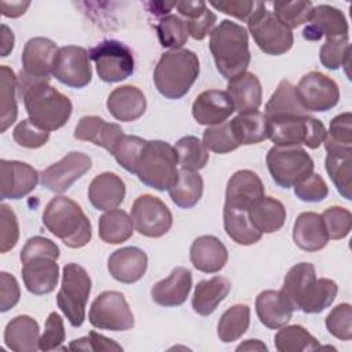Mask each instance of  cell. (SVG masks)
Returning a JSON list of instances; mask_svg holds the SVG:
<instances>
[{
	"label": "cell",
	"instance_id": "6da1fadb",
	"mask_svg": "<svg viewBox=\"0 0 352 352\" xmlns=\"http://www.w3.org/2000/svg\"><path fill=\"white\" fill-rule=\"evenodd\" d=\"M59 248L45 236H32L21 250L22 279L28 292L44 296L55 290L59 279Z\"/></svg>",
	"mask_w": 352,
	"mask_h": 352
},
{
	"label": "cell",
	"instance_id": "7a4b0ae2",
	"mask_svg": "<svg viewBox=\"0 0 352 352\" xmlns=\"http://www.w3.org/2000/svg\"><path fill=\"white\" fill-rule=\"evenodd\" d=\"M209 50L217 72L227 80L245 73L250 63L248 30L230 19L221 21L212 30Z\"/></svg>",
	"mask_w": 352,
	"mask_h": 352
},
{
	"label": "cell",
	"instance_id": "3957f363",
	"mask_svg": "<svg viewBox=\"0 0 352 352\" xmlns=\"http://www.w3.org/2000/svg\"><path fill=\"white\" fill-rule=\"evenodd\" d=\"M43 224L72 249L85 246L92 236L91 221L81 206L63 195L54 197L47 204L43 212Z\"/></svg>",
	"mask_w": 352,
	"mask_h": 352
},
{
	"label": "cell",
	"instance_id": "277c9868",
	"mask_svg": "<svg viewBox=\"0 0 352 352\" xmlns=\"http://www.w3.org/2000/svg\"><path fill=\"white\" fill-rule=\"evenodd\" d=\"M21 96L29 120L48 132L62 128L72 116L73 104L70 99L51 87L48 80L33 82Z\"/></svg>",
	"mask_w": 352,
	"mask_h": 352
},
{
	"label": "cell",
	"instance_id": "5b68a950",
	"mask_svg": "<svg viewBox=\"0 0 352 352\" xmlns=\"http://www.w3.org/2000/svg\"><path fill=\"white\" fill-rule=\"evenodd\" d=\"M199 74V60L195 52L180 48L161 55L154 69L153 80L158 92L166 99L183 98Z\"/></svg>",
	"mask_w": 352,
	"mask_h": 352
},
{
	"label": "cell",
	"instance_id": "8992f818",
	"mask_svg": "<svg viewBox=\"0 0 352 352\" xmlns=\"http://www.w3.org/2000/svg\"><path fill=\"white\" fill-rule=\"evenodd\" d=\"M177 165L173 146L164 140H150L143 148L135 175L147 187L165 191L177 179Z\"/></svg>",
	"mask_w": 352,
	"mask_h": 352
},
{
	"label": "cell",
	"instance_id": "52a82bcc",
	"mask_svg": "<svg viewBox=\"0 0 352 352\" xmlns=\"http://www.w3.org/2000/svg\"><path fill=\"white\" fill-rule=\"evenodd\" d=\"M91 278L84 267L69 263L63 267L62 285L56 294V304L73 327L85 320V308L91 294Z\"/></svg>",
	"mask_w": 352,
	"mask_h": 352
},
{
	"label": "cell",
	"instance_id": "ba28073f",
	"mask_svg": "<svg viewBox=\"0 0 352 352\" xmlns=\"http://www.w3.org/2000/svg\"><path fill=\"white\" fill-rule=\"evenodd\" d=\"M248 29L257 47L267 55H282L293 47L292 29L283 25L263 1L256 3L248 19Z\"/></svg>",
	"mask_w": 352,
	"mask_h": 352
},
{
	"label": "cell",
	"instance_id": "9c48e42d",
	"mask_svg": "<svg viewBox=\"0 0 352 352\" xmlns=\"http://www.w3.org/2000/svg\"><path fill=\"white\" fill-rule=\"evenodd\" d=\"M267 168L278 186L290 188L314 173V161L300 146H274L267 153Z\"/></svg>",
	"mask_w": 352,
	"mask_h": 352
},
{
	"label": "cell",
	"instance_id": "30bf717a",
	"mask_svg": "<svg viewBox=\"0 0 352 352\" xmlns=\"http://www.w3.org/2000/svg\"><path fill=\"white\" fill-rule=\"evenodd\" d=\"M326 132L322 121L305 114L270 121L268 139L275 146L305 144L308 148H318L323 143Z\"/></svg>",
	"mask_w": 352,
	"mask_h": 352
},
{
	"label": "cell",
	"instance_id": "8fae6325",
	"mask_svg": "<svg viewBox=\"0 0 352 352\" xmlns=\"http://www.w3.org/2000/svg\"><path fill=\"white\" fill-rule=\"evenodd\" d=\"M96 73L104 82H120L132 76L135 59L131 48L118 40H103L89 50Z\"/></svg>",
	"mask_w": 352,
	"mask_h": 352
},
{
	"label": "cell",
	"instance_id": "7c38bea8",
	"mask_svg": "<svg viewBox=\"0 0 352 352\" xmlns=\"http://www.w3.org/2000/svg\"><path fill=\"white\" fill-rule=\"evenodd\" d=\"M89 323L100 330L125 331L133 327L135 318L128 301L120 292L100 293L91 304Z\"/></svg>",
	"mask_w": 352,
	"mask_h": 352
},
{
	"label": "cell",
	"instance_id": "4fadbf2b",
	"mask_svg": "<svg viewBox=\"0 0 352 352\" xmlns=\"http://www.w3.org/2000/svg\"><path fill=\"white\" fill-rule=\"evenodd\" d=\"M131 219L136 231L148 238L165 235L173 223L169 208L151 194H143L135 199L131 208Z\"/></svg>",
	"mask_w": 352,
	"mask_h": 352
},
{
	"label": "cell",
	"instance_id": "5bb4252c",
	"mask_svg": "<svg viewBox=\"0 0 352 352\" xmlns=\"http://www.w3.org/2000/svg\"><path fill=\"white\" fill-rule=\"evenodd\" d=\"M296 95L308 111H327L340 100V89L336 81L319 72H309L301 77L296 87Z\"/></svg>",
	"mask_w": 352,
	"mask_h": 352
},
{
	"label": "cell",
	"instance_id": "9a60e30c",
	"mask_svg": "<svg viewBox=\"0 0 352 352\" xmlns=\"http://www.w3.org/2000/svg\"><path fill=\"white\" fill-rule=\"evenodd\" d=\"M52 76L70 88L87 87L92 78L89 52L78 45L60 47L55 56Z\"/></svg>",
	"mask_w": 352,
	"mask_h": 352
},
{
	"label": "cell",
	"instance_id": "2e32d148",
	"mask_svg": "<svg viewBox=\"0 0 352 352\" xmlns=\"http://www.w3.org/2000/svg\"><path fill=\"white\" fill-rule=\"evenodd\" d=\"M91 166L92 160L89 155L80 151H72L41 172V186L56 194L65 192L76 180L84 176Z\"/></svg>",
	"mask_w": 352,
	"mask_h": 352
},
{
	"label": "cell",
	"instance_id": "e0dca14e",
	"mask_svg": "<svg viewBox=\"0 0 352 352\" xmlns=\"http://www.w3.org/2000/svg\"><path fill=\"white\" fill-rule=\"evenodd\" d=\"M318 289V278L315 267L311 263H298L293 265L285 279L280 293L290 304L293 311H302L307 308Z\"/></svg>",
	"mask_w": 352,
	"mask_h": 352
},
{
	"label": "cell",
	"instance_id": "ac0fdd59",
	"mask_svg": "<svg viewBox=\"0 0 352 352\" xmlns=\"http://www.w3.org/2000/svg\"><path fill=\"white\" fill-rule=\"evenodd\" d=\"M38 172L22 161L0 160V197L19 199L32 192L38 183Z\"/></svg>",
	"mask_w": 352,
	"mask_h": 352
},
{
	"label": "cell",
	"instance_id": "d6986e66",
	"mask_svg": "<svg viewBox=\"0 0 352 352\" xmlns=\"http://www.w3.org/2000/svg\"><path fill=\"white\" fill-rule=\"evenodd\" d=\"M348 32L346 18L338 8L329 4H319L314 7L309 23L302 30V36L305 40L316 41L322 36H326V40L348 37Z\"/></svg>",
	"mask_w": 352,
	"mask_h": 352
},
{
	"label": "cell",
	"instance_id": "ffe728a7",
	"mask_svg": "<svg viewBox=\"0 0 352 352\" xmlns=\"http://www.w3.org/2000/svg\"><path fill=\"white\" fill-rule=\"evenodd\" d=\"M58 50L56 44L47 37L29 38L21 56L22 72L34 78L50 80Z\"/></svg>",
	"mask_w": 352,
	"mask_h": 352
},
{
	"label": "cell",
	"instance_id": "44dd1931",
	"mask_svg": "<svg viewBox=\"0 0 352 352\" xmlns=\"http://www.w3.org/2000/svg\"><path fill=\"white\" fill-rule=\"evenodd\" d=\"M191 111L198 124L212 126L227 121L235 110L226 91L208 89L195 98Z\"/></svg>",
	"mask_w": 352,
	"mask_h": 352
},
{
	"label": "cell",
	"instance_id": "7402d4cb",
	"mask_svg": "<svg viewBox=\"0 0 352 352\" xmlns=\"http://www.w3.org/2000/svg\"><path fill=\"white\" fill-rule=\"evenodd\" d=\"M110 275L121 283H135L147 270V254L136 246H125L113 252L107 260Z\"/></svg>",
	"mask_w": 352,
	"mask_h": 352
},
{
	"label": "cell",
	"instance_id": "603a6c76",
	"mask_svg": "<svg viewBox=\"0 0 352 352\" xmlns=\"http://www.w3.org/2000/svg\"><path fill=\"white\" fill-rule=\"evenodd\" d=\"M191 286V271L184 267H176L165 279L151 287V298L161 307H177L187 300Z\"/></svg>",
	"mask_w": 352,
	"mask_h": 352
},
{
	"label": "cell",
	"instance_id": "cb8c5ba5",
	"mask_svg": "<svg viewBox=\"0 0 352 352\" xmlns=\"http://www.w3.org/2000/svg\"><path fill=\"white\" fill-rule=\"evenodd\" d=\"M190 260L195 270L205 274H216L227 264L228 252L219 238L202 235L191 243Z\"/></svg>",
	"mask_w": 352,
	"mask_h": 352
},
{
	"label": "cell",
	"instance_id": "d4e9b609",
	"mask_svg": "<svg viewBox=\"0 0 352 352\" xmlns=\"http://www.w3.org/2000/svg\"><path fill=\"white\" fill-rule=\"evenodd\" d=\"M106 106L116 120L131 122L144 114L147 102L144 94L138 87L121 85L110 92Z\"/></svg>",
	"mask_w": 352,
	"mask_h": 352
},
{
	"label": "cell",
	"instance_id": "484cf974",
	"mask_svg": "<svg viewBox=\"0 0 352 352\" xmlns=\"http://www.w3.org/2000/svg\"><path fill=\"white\" fill-rule=\"evenodd\" d=\"M124 135L125 133L118 124L107 122L98 116L81 117L74 129V138L77 140L91 142L106 148L109 153L114 150Z\"/></svg>",
	"mask_w": 352,
	"mask_h": 352
},
{
	"label": "cell",
	"instance_id": "4316f807",
	"mask_svg": "<svg viewBox=\"0 0 352 352\" xmlns=\"http://www.w3.org/2000/svg\"><path fill=\"white\" fill-rule=\"evenodd\" d=\"M125 183L113 172H103L92 179L88 187V198L98 210L117 209L125 198Z\"/></svg>",
	"mask_w": 352,
	"mask_h": 352
},
{
	"label": "cell",
	"instance_id": "83f0119b",
	"mask_svg": "<svg viewBox=\"0 0 352 352\" xmlns=\"http://www.w3.org/2000/svg\"><path fill=\"white\" fill-rule=\"evenodd\" d=\"M234 104V110L239 114L257 111L261 99L263 89L261 82L256 74L245 72L231 80H228L226 91Z\"/></svg>",
	"mask_w": 352,
	"mask_h": 352
},
{
	"label": "cell",
	"instance_id": "f1b7e54d",
	"mask_svg": "<svg viewBox=\"0 0 352 352\" xmlns=\"http://www.w3.org/2000/svg\"><path fill=\"white\" fill-rule=\"evenodd\" d=\"M264 195V184L257 173L249 169L235 172L226 188V204L250 209L252 204Z\"/></svg>",
	"mask_w": 352,
	"mask_h": 352
},
{
	"label": "cell",
	"instance_id": "f546056e",
	"mask_svg": "<svg viewBox=\"0 0 352 352\" xmlns=\"http://www.w3.org/2000/svg\"><path fill=\"white\" fill-rule=\"evenodd\" d=\"M293 241L305 252H318L329 242L320 214L315 212H302L297 216L293 226Z\"/></svg>",
	"mask_w": 352,
	"mask_h": 352
},
{
	"label": "cell",
	"instance_id": "4dcf8cb0",
	"mask_svg": "<svg viewBox=\"0 0 352 352\" xmlns=\"http://www.w3.org/2000/svg\"><path fill=\"white\" fill-rule=\"evenodd\" d=\"M40 327L29 315H18L4 329V342L15 352H34L38 348Z\"/></svg>",
	"mask_w": 352,
	"mask_h": 352
},
{
	"label": "cell",
	"instance_id": "1f68e13d",
	"mask_svg": "<svg viewBox=\"0 0 352 352\" xmlns=\"http://www.w3.org/2000/svg\"><path fill=\"white\" fill-rule=\"evenodd\" d=\"M256 314L268 329H280L293 316V308L280 290H264L256 297Z\"/></svg>",
	"mask_w": 352,
	"mask_h": 352
},
{
	"label": "cell",
	"instance_id": "d6a6232c",
	"mask_svg": "<svg viewBox=\"0 0 352 352\" xmlns=\"http://www.w3.org/2000/svg\"><path fill=\"white\" fill-rule=\"evenodd\" d=\"M231 282L224 276H213L197 283L192 294V309L201 316H209L228 296Z\"/></svg>",
	"mask_w": 352,
	"mask_h": 352
},
{
	"label": "cell",
	"instance_id": "836d02e7",
	"mask_svg": "<svg viewBox=\"0 0 352 352\" xmlns=\"http://www.w3.org/2000/svg\"><path fill=\"white\" fill-rule=\"evenodd\" d=\"M249 219L260 234H272L283 227L286 209L280 201L263 195L252 204Z\"/></svg>",
	"mask_w": 352,
	"mask_h": 352
},
{
	"label": "cell",
	"instance_id": "e575fe53",
	"mask_svg": "<svg viewBox=\"0 0 352 352\" xmlns=\"http://www.w3.org/2000/svg\"><path fill=\"white\" fill-rule=\"evenodd\" d=\"M223 223L227 235L238 245L249 246L261 239V235L249 219V209L224 204Z\"/></svg>",
	"mask_w": 352,
	"mask_h": 352
},
{
	"label": "cell",
	"instance_id": "d590c367",
	"mask_svg": "<svg viewBox=\"0 0 352 352\" xmlns=\"http://www.w3.org/2000/svg\"><path fill=\"white\" fill-rule=\"evenodd\" d=\"M231 131L239 146H249L268 139L270 121L264 113L252 111L238 114L230 121Z\"/></svg>",
	"mask_w": 352,
	"mask_h": 352
},
{
	"label": "cell",
	"instance_id": "8d00e7d4",
	"mask_svg": "<svg viewBox=\"0 0 352 352\" xmlns=\"http://www.w3.org/2000/svg\"><path fill=\"white\" fill-rule=\"evenodd\" d=\"M264 114L267 116L268 121H272L286 117L305 116L307 111L297 99L296 87L289 80H282L267 102Z\"/></svg>",
	"mask_w": 352,
	"mask_h": 352
},
{
	"label": "cell",
	"instance_id": "74e56055",
	"mask_svg": "<svg viewBox=\"0 0 352 352\" xmlns=\"http://www.w3.org/2000/svg\"><path fill=\"white\" fill-rule=\"evenodd\" d=\"M173 204L183 209H190L198 204L204 192V180L198 172L179 169L177 179L168 190Z\"/></svg>",
	"mask_w": 352,
	"mask_h": 352
},
{
	"label": "cell",
	"instance_id": "f35d334b",
	"mask_svg": "<svg viewBox=\"0 0 352 352\" xmlns=\"http://www.w3.org/2000/svg\"><path fill=\"white\" fill-rule=\"evenodd\" d=\"M133 221L122 209H111L99 217V236L103 242L118 245L128 241L133 234Z\"/></svg>",
	"mask_w": 352,
	"mask_h": 352
},
{
	"label": "cell",
	"instance_id": "ab89813d",
	"mask_svg": "<svg viewBox=\"0 0 352 352\" xmlns=\"http://www.w3.org/2000/svg\"><path fill=\"white\" fill-rule=\"evenodd\" d=\"M0 132H6L16 120L18 106L15 92L18 81L14 72L3 65L0 67Z\"/></svg>",
	"mask_w": 352,
	"mask_h": 352
},
{
	"label": "cell",
	"instance_id": "60d3db41",
	"mask_svg": "<svg viewBox=\"0 0 352 352\" xmlns=\"http://www.w3.org/2000/svg\"><path fill=\"white\" fill-rule=\"evenodd\" d=\"M275 348L279 352H308L320 349L319 341L302 326H282L274 337Z\"/></svg>",
	"mask_w": 352,
	"mask_h": 352
},
{
	"label": "cell",
	"instance_id": "b9f144b4",
	"mask_svg": "<svg viewBox=\"0 0 352 352\" xmlns=\"http://www.w3.org/2000/svg\"><path fill=\"white\" fill-rule=\"evenodd\" d=\"M250 308L246 304H235L226 309L217 323V336L224 344L236 341L248 330Z\"/></svg>",
	"mask_w": 352,
	"mask_h": 352
},
{
	"label": "cell",
	"instance_id": "7bdbcfd3",
	"mask_svg": "<svg viewBox=\"0 0 352 352\" xmlns=\"http://www.w3.org/2000/svg\"><path fill=\"white\" fill-rule=\"evenodd\" d=\"M352 151H344V153H327L324 168L327 175L330 176L331 182L334 183L337 191L346 199H352Z\"/></svg>",
	"mask_w": 352,
	"mask_h": 352
},
{
	"label": "cell",
	"instance_id": "ee69618b",
	"mask_svg": "<svg viewBox=\"0 0 352 352\" xmlns=\"http://www.w3.org/2000/svg\"><path fill=\"white\" fill-rule=\"evenodd\" d=\"M173 148L177 155V164L182 169L197 172L208 164V148L197 136L187 135L180 138Z\"/></svg>",
	"mask_w": 352,
	"mask_h": 352
},
{
	"label": "cell",
	"instance_id": "f6af8a7d",
	"mask_svg": "<svg viewBox=\"0 0 352 352\" xmlns=\"http://www.w3.org/2000/svg\"><path fill=\"white\" fill-rule=\"evenodd\" d=\"M323 143L327 153L352 151V114L349 111L341 113L330 121Z\"/></svg>",
	"mask_w": 352,
	"mask_h": 352
},
{
	"label": "cell",
	"instance_id": "bcb514c9",
	"mask_svg": "<svg viewBox=\"0 0 352 352\" xmlns=\"http://www.w3.org/2000/svg\"><path fill=\"white\" fill-rule=\"evenodd\" d=\"M155 30L158 34V40L164 48L180 50L188 38L186 21L175 14L162 16L157 23Z\"/></svg>",
	"mask_w": 352,
	"mask_h": 352
},
{
	"label": "cell",
	"instance_id": "7dc6e473",
	"mask_svg": "<svg viewBox=\"0 0 352 352\" xmlns=\"http://www.w3.org/2000/svg\"><path fill=\"white\" fill-rule=\"evenodd\" d=\"M275 16L289 29H294L305 22H309L314 6L308 0L275 1L272 4Z\"/></svg>",
	"mask_w": 352,
	"mask_h": 352
},
{
	"label": "cell",
	"instance_id": "c3c4849f",
	"mask_svg": "<svg viewBox=\"0 0 352 352\" xmlns=\"http://www.w3.org/2000/svg\"><path fill=\"white\" fill-rule=\"evenodd\" d=\"M147 140L133 136V135H124L118 143L116 144L114 150L110 153L116 158V161L129 173L136 172V166L139 162V158L143 153V148L146 146Z\"/></svg>",
	"mask_w": 352,
	"mask_h": 352
},
{
	"label": "cell",
	"instance_id": "681fc988",
	"mask_svg": "<svg viewBox=\"0 0 352 352\" xmlns=\"http://www.w3.org/2000/svg\"><path fill=\"white\" fill-rule=\"evenodd\" d=\"M202 143L209 151L219 153V154H226L239 147V143L236 142L231 131L230 121H224L221 124L208 126L204 131Z\"/></svg>",
	"mask_w": 352,
	"mask_h": 352
},
{
	"label": "cell",
	"instance_id": "f907efd6",
	"mask_svg": "<svg viewBox=\"0 0 352 352\" xmlns=\"http://www.w3.org/2000/svg\"><path fill=\"white\" fill-rule=\"evenodd\" d=\"M351 45L349 37H340V38H329L320 47L319 59L320 63L329 70H337L342 66H349L351 59Z\"/></svg>",
	"mask_w": 352,
	"mask_h": 352
},
{
	"label": "cell",
	"instance_id": "816d5d0a",
	"mask_svg": "<svg viewBox=\"0 0 352 352\" xmlns=\"http://www.w3.org/2000/svg\"><path fill=\"white\" fill-rule=\"evenodd\" d=\"M329 239H342L352 228V214L348 209L341 206H330L320 214Z\"/></svg>",
	"mask_w": 352,
	"mask_h": 352
},
{
	"label": "cell",
	"instance_id": "f5cc1de1",
	"mask_svg": "<svg viewBox=\"0 0 352 352\" xmlns=\"http://www.w3.org/2000/svg\"><path fill=\"white\" fill-rule=\"evenodd\" d=\"M326 329L338 340L349 341L352 338V307L348 302L338 304L326 316Z\"/></svg>",
	"mask_w": 352,
	"mask_h": 352
},
{
	"label": "cell",
	"instance_id": "db71d44e",
	"mask_svg": "<svg viewBox=\"0 0 352 352\" xmlns=\"http://www.w3.org/2000/svg\"><path fill=\"white\" fill-rule=\"evenodd\" d=\"M12 139L15 143L25 148H38L44 146L50 139V132L34 125L29 118L19 121L14 131Z\"/></svg>",
	"mask_w": 352,
	"mask_h": 352
},
{
	"label": "cell",
	"instance_id": "11a10c76",
	"mask_svg": "<svg viewBox=\"0 0 352 352\" xmlns=\"http://www.w3.org/2000/svg\"><path fill=\"white\" fill-rule=\"evenodd\" d=\"M66 331L63 326V319L59 314L51 312L45 320L44 333L40 336L38 348L41 351H56V349H66L62 344L65 342Z\"/></svg>",
	"mask_w": 352,
	"mask_h": 352
},
{
	"label": "cell",
	"instance_id": "9f6ffc18",
	"mask_svg": "<svg viewBox=\"0 0 352 352\" xmlns=\"http://www.w3.org/2000/svg\"><path fill=\"white\" fill-rule=\"evenodd\" d=\"M19 239L18 219L12 209L1 204L0 205V252L7 253L11 250Z\"/></svg>",
	"mask_w": 352,
	"mask_h": 352
},
{
	"label": "cell",
	"instance_id": "6f0895ef",
	"mask_svg": "<svg viewBox=\"0 0 352 352\" xmlns=\"http://www.w3.org/2000/svg\"><path fill=\"white\" fill-rule=\"evenodd\" d=\"M294 194L304 202H320L329 195V187L320 175L311 173L294 186Z\"/></svg>",
	"mask_w": 352,
	"mask_h": 352
},
{
	"label": "cell",
	"instance_id": "680465c9",
	"mask_svg": "<svg viewBox=\"0 0 352 352\" xmlns=\"http://www.w3.org/2000/svg\"><path fill=\"white\" fill-rule=\"evenodd\" d=\"M338 292V286L334 280L327 278H319L318 279V289L304 309L305 314H319L324 311L327 307L331 305Z\"/></svg>",
	"mask_w": 352,
	"mask_h": 352
},
{
	"label": "cell",
	"instance_id": "91938a15",
	"mask_svg": "<svg viewBox=\"0 0 352 352\" xmlns=\"http://www.w3.org/2000/svg\"><path fill=\"white\" fill-rule=\"evenodd\" d=\"M21 297V289L14 275L0 272V311L7 312L15 307Z\"/></svg>",
	"mask_w": 352,
	"mask_h": 352
},
{
	"label": "cell",
	"instance_id": "94428289",
	"mask_svg": "<svg viewBox=\"0 0 352 352\" xmlns=\"http://www.w3.org/2000/svg\"><path fill=\"white\" fill-rule=\"evenodd\" d=\"M223 14L231 15L239 21H248L256 7L254 1L250 0H227V1H210L209 3Z\"/></svg>",
	"mask_w": 352,
	"mask_h": 352
},
{
	"label": "cell",
	"instance_id": "6125c7cd",
	"mask_svg": "<svg viewBox=\"0 0 352 352\" xmlns=\"http://www.w3.org/2000/svg\"><path fill=\"white\" fill-rule=\"evenodd\" d=\"M216 21H217L216 14L208 8L201 16L186 21L188 36H191L195 40H204L209 33H212L216 25Z\"/></svg>",
	"mask_w": 352,
	"mask_h": 352
},
{
	"label": "cell",
	"instance_id": "be15d7a7",
	"mask_svg": "<svg viewBox=\"0 0 352 352\" xmlns=\"http://www.w3.org/2000/svg\"><path fill=\"white\" fill-rule=\"evenodd\" d=\"M88 340H89V351H122V346L117 344L114 340L107 338L96 331H89L88 333Z\"/></svg>",
	"mask_w": 352,
	"mask_h": 352
},
{
	"label": "cell",
	"instance_id": "e7e4bbea",
	"mask_svg": "<svg viewBox=\"0 0 352 352\" xmlns=\"http://www.w3.org/2000/svg\"><path fill=\"white\" fill-rule=\"evenodd\" d=\"M30 1H1V14L7 18H18L26 12Z\"/></svg>",
	"mask_w": 352,
	"mask_h": 352
},
{
	"label": "cell",
	"instance_id": "03108f58",
	"mask_svg": "<svg viewBox=\"0 0 352 352\" xmlns=\"http://www.w3.org/2000/svg\"><path fill=\"white\" fill-rule=\"evenodd\" d=\"M14 33L7 25H1V56H7L14 48Z\"/></svg>",
	"mask_w": 352,
	"mask_h": 352
},
{
	"label": "cell",
	"instance_id": "003e7915",
	"mask_svg": "<svg viewBox=\"0 0 352 352\" xmlns=\"http://www.w3.org/2000/svg\"><path fill=\"white\" fill-rule=\"evenodd\" d=\"M267 345L260 340H246L236 346V351H267Z\"/></svg>",
	"mask_w": 352,
	"mask_h": 352
}]
</instances>
